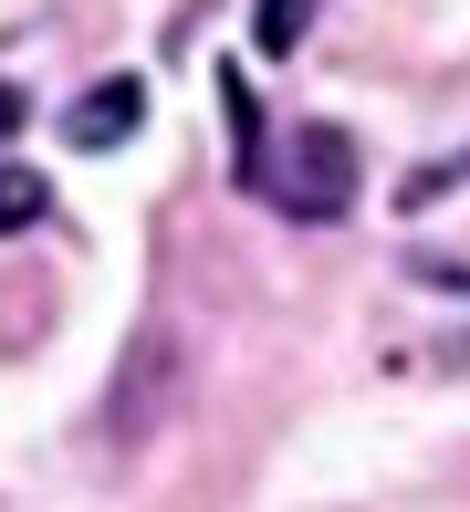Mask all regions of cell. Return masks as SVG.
<instances>
[{"mask_svg": "<svg viewBox=\"0 0 470 512\" xmlns=\"http://www.w3.org/2000/svg\"><path fill=\"white\" fill-rule=\"evenodd\" d=\"M136 126H147V84H136V74H105L94 95H74V115H63V147H126Z\"/></svg>", "mask_w": 470, "mask_h": 512, "instance_id": "cell-2", "label": "cell"}, {"mask_svg": "<svg viewBox=\"0 0 470 512\" xmlns=\"http://www.w3.org/2000/svg\"><path fill=\"white\" fill-rule=\"evenodd\" d=\"M42 209H53V189H42L32 168H0V241H11V230H32Z\"/></svg>", "mask_w": 470, "mask_h": 512, "instance_id": "cell-3", "label": "cell"}, {"mask_svg": "<svg viewBox=\"0 0 470 512\" xmlns=\"http://www.w3.org/2000/svg\"><path fill=\"white\" fill-rule=\"evenodd\" d=\"M324 0H262V21H251V42H262V53H293L303 42V21H314Z\"/></svg>", "mask_w": 470, "mask_h": 512, "instance_id": "cell-4", "label": "cell"}, {"mask_svg": "<svg viewBox=\"0 0 470 512\" xmlns=\"http://www.w3.org/2000/svg\"><path fill=\"white\" fill-rule=\"evenodd\" d=\"M21 136V84H0V147Z\"/></svg>", "mask_w": 470, "mask_h": 512, "instance_id": "cell-5", "label": "cell"}, {"mask_svg": "<svg viewBox=\"0 0 470 512\" xmlns=\"http://www.w3.org/2000/svg\"><path fill=\"white\" fill-rule=\"evenodd\" d=\"M262 199L293 220H345L356 209V136L345 126H293L282 157H262Z\"/></svg>", "mask_w": 470, "mask_h": 512, "instance_id": "cell-1", "label": "cell"}]
</instances>
